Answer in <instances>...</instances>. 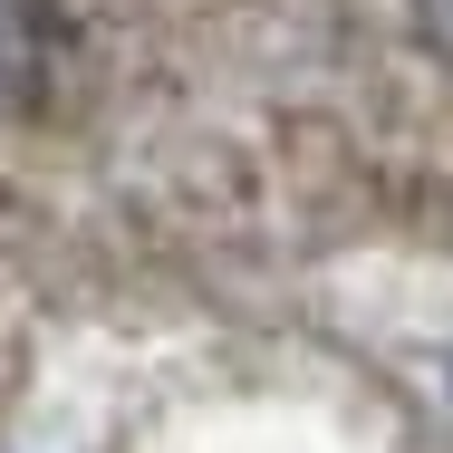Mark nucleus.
Segmentation results:
<instances>
[{"instance_id": "nucleus-1", "label": "nucleus", "mask_w": 453, "mask_h": 453, "mask_svg": "<svg viewBox=\"0 0 453 453\" xmlns=\"http://www.w3.org/2000/svg\"><path fill=\"white\" fill-rule=\"evenodd\" d=\"M88 49V0H0V135L58 126Z\"/></svg>"}, {"instance_id": "nucleus-2", "label": "nucleus", "mask_w": 453, "mask_h": 453, "mask_svg": "<svg viewBox=\"0 0 453 453\" xmlns=\"http://www.w3.org/2000/svg\"><path fill=\"white\" fill-rule=\"evenodd\" d=\"M415 39H425V49L453 68V0H415Z\"/></svg>"}]
</instances>
